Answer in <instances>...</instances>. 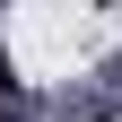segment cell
Listing matches in <instances>:
<instances>
[{
    "mask_svg": "<svg viewBox=\"0 0 122 122\" xmlns=\"http://www.w3.org/2000/svg\"><path fill=\"white\" fill-rule=\"evenodd\" d=\"M0 122H9V61H0Z\"/></svg>",
    "mask_w": 122,
    "mask_h": 122,
    "instance_id": "1",
    "label": "cell"
}]
</instances>
